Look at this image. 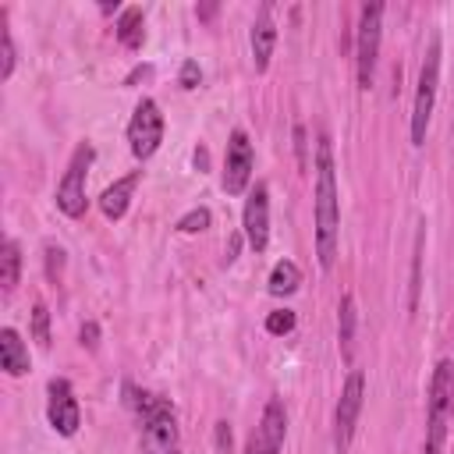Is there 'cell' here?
<instances>
[{"instance_id": "obj_1", "label": "cell", "mask_w": 454, "mask_h": 454, "mask_svg": "<svg viewBox=\"0 0 454 454\" xmlns=\"http://www.w3.org/2000/svg\"><path fill=\"white\" fill-rule=\"evenodd\" d=\"M316 255L323 270H333L337 245H340V192H337V167H333V145L326 135L316 142Z\"/></svg>"}, {"instance_id": "obj_2", "label": "cell", "mask_w": 454, "mask_h": 454, "mask_svg": "<svg viewBox=\"0 0 454 454\" xmlns=\"http://www.w3.org/2000/svg\"><path fill=\"white\" fill-rule=\"evenodd\" d=\"M124 404L142 422V454H181L177 415H174V404L167 397L149 394L128 380L124 383Z\"/></svg>"}, {"instance_id": "obj_3", "label": "cell", "mask_w": 454, "mask_h": 454, "mask_svg": "<svg viewBox=\"0 0 454 454\" xmlns=\"http://www.w3.org/2000/svg\"><path fill=\"white\" fill-rule=\"evenodd\" d=\"M450 411H454V362L440 358L433 365L429 390H426V440H422V454H440L443 450Z\"/></svg>"}, {"instance_id": "obj_4", "label": "cell", "mask_w": 454, "mask_h": 454, "mask_svg": "<svg viewBox=\"0 0 454 454\" xmlns=\"http://www.w3.org/2000/svg\"><path fill=\"white\" fill-rule=\"evenodd\" d=\"M436 89H440V35L429 39L422 67H419V82H415V99H411V121H408V135L411 145H426V131L433 121V106H436Z\"/></svg>"}, {"instance_id": "obj_5", "label": "cell", "mask_w": 454, "mask_h": 454, "mask_svg": "<svg viewBox=\"0 0 454 454\" xmlns=\"http://www.w3.org/2000/svg\"><path fill=\"white\" fill-rule=\"evenodd\" d=\"M380 39H383V4H362L358 28H355V82H358V89H369L376 78Z\"/></svg>"}, {"instance_id": "obj_6", "label": "cell", "mask_w": 454, "mask_h": 454, "mask_svg": "<svg viewBox=\"0 0 454 454\" xmlns=\"http://www.w3.org/2000/svg\"><path fill=\"white\" fill-rule=\"evenodd\" d=\"M92 160H96L92 142L74 145V153H71V160H67V170H64V177H60V184H57L53 202H57V209H60L67 220H82L85 209H89L85 181H89V167H92Z\"/></svg>"}, {"instance_id": "obj_7", "label": "cell", "mask_w": 454, "mask_h": 454, "mask_svg": "<svg viewBox=\"0 0 454 454\" xmlns=\"http://www.w3.org/2000/svg\"><path fill=\"white\" fill-rule=\"evenodd\" d=\"M362 401H365V376H362V369H351L344 376V387H340V397L333 408V454H348L358 415H362Z\"/></svg>"}, {"instance_id": "obj_8", "label": "cell", "mask_w": 454, "mask_h": 454, "mask_svg": "<svg viewBox=\"0 0 454 454\" xmlns=\"http://www.w3.org/2000/svg\"><path fill=\"white\" fill-rule=\"evenodd\" d=\"M163 131H167V121L160 114V103L156 99H138L131 121H128V145H131V156L135 160H149L160 142H163Z\"/></svg>"}, {"instance_id": "obj_9", "label": "cell", "mask_w": 454, "mask_h": 454, "mask_svg": "<svg viewBox=\"0 0 454 454\" xmlns=\"http://www.w3.org/2000/svg\"><path fill=\"white\" fill-rule=\"evenodd\" d=\"M46 422L57 436H74L82 426V408H78L74 387L64 376H53L46 383Z\"/></svg>"}, {"instance_id": "obj_10", "label": "cell", "mask_w": 454, "mask_h": 454, "mask_svg": "<svg viewBox=\"0 0 454 454\" xmlns=\"http://www.w3.org/2000/svg\"><path fill=\"white\" fill-rule=\"evenodd\" d=\"M252 167H255V149L252 138L234 128L227 138V156H223V192L227 195H241L252 181Z\"/></svg>"}, {"instance_id": "obj_11", "label": "cell", "mask_w": 454, "mask_h": 454, "mask_svg": "<svg viewBox=\"0 0 454 454\" xmlns=\"http://www.w3.org/2000/svg\"><path fill=\"white\" fill-rule=\"evenodd\" d=\"M241 231H245V241L255 255L266 252L270 245V188L266 184H255L245 199V213H241Z\"/></svg>"}, {"instance_id": "obj_12", "label": "cell", "mask_w": 454, "mask_h": 454, "mask_svg": "<svg viewBox=\"0 0 454 454\" xmlns=\"http://www.w3.org/2000/svg\"><path fill=\"white\" fill-rule=\"evenodd\" d=\"M252 64L255 71H266L270 67V57H273V46H277V21H273V4H262L255 11V21H252Z\"/></svg>"}, {"instance_id": "obj_13", "label": "cell", "mask_w": 454, "mask_h": 454, "mask_svg": "<svg viewBox=\"0 0 454 454\" xmlns=\"http://www.w3.org/2000/svg\"><path fill=\"white\" fill-rule=\"evenodd\" d=\"M138 184H142V170H131V174L117 177L114 184H106L103 195H99V209H103V216H106V220H121V216L128 213V206H131Z\"/></svg>"}, {"instance_id": "obj_14", "label": "cell", "mask_w": 454, "mask_h": 454, "mask_svg": "<svg viewBox=\"0 0 454 454\" xmlns=\"http://www.w3.org/2000/svg\"><path fill=\"white\" fill-rule=\"evenodd\" d=\"M259 443H262V454H280L284 447V436H287V411L277 397L266 401L262 408V419H259Z\"/></svg>"}, {"instance_id": "obj_15", "label": "cell", "mask_w": 454, "mask_h": 454, "mask_svg": "<svg viewBox=\"0 0 454 454\" xmlns=\"http://www.w3.org/2000/svg\"><path fill=\"white\" fill-rule=\"evenodd\" d=\"M0 369L7 376H25L32 369V358H28V344L21 340V333L14 326H4L0 330Z\"/></svg>"}, {"instance_id": "obj_16", "label": "cell", "mask_w": 454, "mask_h": 454, "mask_svg": "<svg viewBox=\"0 0 454 454\" xmlns=\"http://www.w3.org/2000/svg\"><path fill=\"white\" fill-rule=\"evenodd\" d=\"M355 323H358L355 294H340V305H337V344H340V358L348 365L355 358Z\"/></svg>"}, {"instance_id": "obj_17", "label": "cell", "mask_w": 454, "mask_h": 454, "mask_svg": "<svg viewBox=\"0 0 454 454\" xmlns=\"http://www.w3.org/2000/svg\"><path fill=\"white\" fill-rule=\"evenodd\" d=\"M117 39H121V46H128V50H138L142 43H145V14H142V7H124L121 11V18H117Z\"/></svg>"}, {"instance_id": "obj_18", "label": "cell", "mask_w": 454, "mask_h": 454, "mask_svg": "<svg viewBox=\"0 0 454 454\" xmlns=\"http://www.w3.org/2000/svg\"><path fill=\"white\" fill-rule=\"evenodd\" d=\"M298 284H301V270H298L291 259L273 262L270 280H266V291H270L273 298H287V294H294V291H298Z\"/></svg>"}, {"instance_id": "obj_19", "label": "cell", "mask_w": 454, "mask_h": 454, "mask_svg": "<svg viewBox=\"0 0 454 454\" xmlns=\"http://www.w3.org/2000/svg\"><path fill=\"white\" fill-rule=\"evenodd\" d=\"M18 64V50H14V35L7 25V7H0V82H11Z\"/></svg>"}, {"instance_id": "obj_20", "label": "cell", "mask_w": 454, "mask_h": 454, "mask_svg": "<svg viewBox=\"0 0 454 454\" xmlns=\"http://www.w3.org/2000/svg\"><path fill=\"white\" fill-rule=\"evenodd\" d=\"M18 280H21V245L14 238H7L4 241V277H0L4 294H14Z\"/></svg>"}, {"instance_id": "obj_21", "label": "cell", "mask_w": 454, "mask_h": 454, "mask_svg": "<svg viewBox=\"0 0 454 454\" xmlns=\"http://www.w3.org/2000/svg\"><path fill=\"white\" fill-rule=\"evenodd\" d=\"M213 223V213L206 209V206H199V209H188L181 220H177V231L181 234H199V231H206Z\"/></svg>"}, {"instance_id": "obj_22", "label": "cell", "mask_w": 454, "mask_h": 454, "mask_svg": "<svg viewBox=\"0 0 454 454\" xmlns=\"http://www.w3.org/2000/svg\"><path fill=\"white\" fill-rule=\"evenodd\" d=\"M43 259H46V277H50V284H60V273H64V248L53 245V241H46V245H43Z\"/></svg>"}, {"instance_id": "obj_23", "label": "cell", "mask_w": 454, "mask_h": 454, "mask_svg": "<svg viewBox=\"0 0 454 454\" xmlns=\"http://www.w3.org/2000/svg\"><path fill=\"white\" fill-rule=\"evenodd\" d=\"M32 337L43 348H50V309L43 301H35V309H32Z\"/></svg>"}, {"instance_id": "obj_24", "label": "cell", "mask_w": 454, "mask_h": 454, "mask_svg": "<svg viewBox=\"0 0 454 454\" xmlns=\"http://www.w3.org/2000/svg\"><path fill=\"white\" fill-rule=\"evenodd\" d=\"M422 231L415 234V252H411V298H408V309L415 312V305H419V266H422Z\"/></svg>"}, {"instance_id": "obj_25", "label": "cell", "mask_w": 454, "mask_h": 454, "mask_svg": "<svg viewBox=\"0 0 454 454\" xmlns=\"http://www.w3.org/2000/svg\"><path fill=\"white\" fill-rule=\"evenodd\" d=\"M266 330L270 333H291L294 330V312L291 309H277L266 316Z\"/></svg>"}, {"instance_id": "obj_26", "label": "cell", "mask_w": 454, "mask_h": 454, "mask_svg": "<svg viewBox=\"0 0 454 454\" xmlns=\"http://www.w3.org/2000/svg\"><path fill=\"white\" fill-rule=\"evenodd\" d=\"M177 82H181V89H195V85L202 82V71H199V64H195V60H184V64H181V74H177Z\"/></svg>"}, {"instance_id": "obj_27", "label": "cell", "mask_w": 454, "mask_h": 454, "mask_svg": "<svg viewBox=\"0 0 454 454\" xmlns=\"http://www.w3.org/2000/svg\"><path fill=\"white\" fill-rule=\"evenodd\" d=\"M294 153H298V167L309 170V142H305V124H294Z\"/></svg>"}, {"instance_id": "obj_28", "label": "cell", "mask_w": 454, "mask_h": 454, "mask_svg": "<svg viewBox=\"0 0 454 454\" xmlns=\"http://www.w3.org/2000/svg\"><path fill=\"white\" fill-rule=\"evenodd\" d=\"M213 443H216L220 454H231V422L220 419V422L213 426Z\"/></svg>"}, {"instance_id": "obj_29", "label": "cell", "mask_w": 454, "mask_h": 454, "mask_svg": "<svg viewBox=\"0 0 454 454\" xmlns=\"http://www.w3.org/2000/svg\"><path fill=\"white\" fill-rule=\"evenodd\" d=\"M78 337H82V348H92V351H96V348H99V323H92V319L82 323V333H78Z\"/></svg>"}, {"instance_id": "obj_30", "label": "cell", "mask_w": 454, "mask_h": 454, "mask_svg": "<svg viewBox=\"0 0 454 454\" xmlns=\"http://www.w3.org/2000/svg\"><path fill=\"white\" fill-rule=\"evenodd\" d=\"M241 454H262V443H259V433H252V436L245 440V447H241Z\"/></svg>"}, {"instance_id": "obj_31", "label": "cell", "mask_w": 454, "mask_h": 454, "mask_svg": "<svg viewBox=\"0 0 454 454\" xmlns=\"http://www.w3.org/2000/svg\"><path fill=\"white\" fill-rule=\"evenodd\" d=\"M195 14H199L202 21H209V18L216 14V4H202V7H195Z\"/></svg>"}, {"instance_id": "obj_32", "label": "cell", "mask_w": 454, "mask_h": 454, "mask_svg": "<svg viewBox=\"0 0 454 454\" xmlns=\"http://www.w3.org/2000/svg\"><path fill=\"white\" fill-rule=\"evenodd\" d=\"M206 163H209V153H206V145H199V149H195V167L206 170Z\"/></svg>"}, {"instance_id": "obj_33", "label": "cell", "mask_w": 454, "mask_h": 454, "mask_svg": "<svg viewBox=\"0 0 454 454\" xmlns=\"http://www.w3.org/2000/svg\"><path fill=\"white\" fill-rule=\"evenodd\" d=\"M234 252H238V238L227 245V262H234Z\"/></svg>"}]
</instances>
